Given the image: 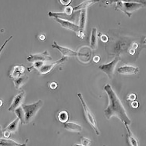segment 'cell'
I'll use <instances>...</instances> for the list:
<instances>
[{
	"instance_id": "1",
	"label": "cell",
	"mask_w": 146,
	"mask_h": 146,
	"mask_svg": "<svg viewBox=\"0 0 146 146\" xmlns=\"http://www.w3.org/2000/svg\"><path fill=\"white\" fill-rule=\"evenodd\" d=\"M104 89L108 99V106L104 111L106 118L109 120L113 117H115L124 125H130L131 120L127 115L122 103L111 85L109 84L106 85Z\"/></svg>"
},
{
	"instance_id": "2",
	"label": "cell",
	"mask_w": 146,
	"mask_h": 146,
	"mask_svg": "<svg viewBox=\"0 0 146 146\" xmlns=\"http://www.w3.org/2000/svg\"><path fill=\"white\" fill-rule=\"evenodd\" d=\"M115 3V10L122 11L129 18L134 12L146 6V1H117Z\"/></svg>"
},
{
	"instance_id": "3",
	"label": "cell",
	"mask_w": 146,
	"mask_h": 146,
	"mask_svg": "<svg viewBox=\"0 0 146 146\" xmlns=\"http://www.w3.org/2000/svg\"><path fill=\"white\" fill-rule=\"evenodd\" d=\"M43 105V101L40 100L31 104L22 105L25 115L26 124L30 123L33 120Z\"/></svg>"
},
{
	"instance_id": "4",
	"label": "cell",
	"mask_w": 146,
	"mask_h": 146,
	"mask_svg": "<svg viewBox=\"0 0 146 146\" xmlns=\"http://www.w3.org/2000/svg\"><path fill=\"white\" fill-rule=\"evenodd\" d=\"M77 96L82 104L84 115L88 123L93 129L96 135L97 136L100 135V132L97 126L95 118L85 102L82 94L78 93Z\"/></svg>"
},
{
	"instance_id": "5",
	"label": "cell",
	"mask_w": 146,
	"mask_h": 146,
	"mask_svg": "<svg viewBox=\"0 0 146 146\" xmlns=\"http://www.w3.org/2000/svg\"><path fill=\"white\" fill-rule=\"evenodd\" d=\"M120 60V56H117L111 62L100 66L99 68L106 74L109 79H111L116 67Z\"/></svg>"
},
{
	"instance_id": "6",
	"label": "cell",
	"mask_w": 146,
	"mask_h": 146,
	"mask_svg": "<svg viewBox=\"0 0 146 146\" xmlns=\"http://www.w3.org/2000/svg\"><path fill=\"white\" fill-rule=\"evenodd\" d=\"M26 96L25 91L22 90L20 91L14 97L8 108L11 112H14L16 109L21 106L25 101Z\"/></svg>"
},
{
	"instance_id": "7",
	"label": "cell",
	"mask_w": 146,
	"mask_h": 146,
	"mask_svg": "<svg viewBox=\"0 0 146 146\" xmlns=\"http://www.w3.org/2000/svg\"><path fill=\"white\" fill-rule=\"evenodd\" d=\"M28 61L33 64L38 62H48L52 60V58L47 50L39 54H31L27 58Z\"/></svg>"
},
{
	"instance_id": "8",
	"label": "cell",
	"mask_w": 146,
	"mask_h": 146,
	"mask_svg": "<svg viewBox=\"0 0 146 146\" xmlns=\"http://www.w3.org/2000/svg\"><path fill=\"white\" fill-rule=\"evenodd\" d=\"M66 57L62 58L52 62H45L38 71L40 74L42 75L46 74L50 72L57 66L62 64L65 61Z\"/></svg>"
},
{
	"instance_id": "9",
	"label": "cell",
	"mask_w": 146,
	"mask_h": 146,
	"mask_svg": "<svg viewBox=\"0 0 146 146\" xmlns=\"http://www.w3.org/2000/svg\"><path fill=\"white\" fill-rule=\"evenodd\" d=\"M52 48L58 50L62 55V57H67L78 56V52L73 50L70 48L59 45L55 41L52 45Z\"/></svg>"
},
{
	"instance_id": "10",
	"label": "cell",
	"mask_w": 146,
	"mask_h": 146,
	"mask_svg": "<svg viewBox=\"0 0 146 146\" xmlns=\"http://www.w3.org/2000/svg\"><path fill=\"white\" fill-rule=\"evenodd\" d=\"M54 19L58 23L64 28L70 30L77 33L79 30L78 25L68 20H63L58 18Z\"/></svg>"
},
{
	"instance_id": "11",
	"label": "cell",
	"mask_w": 146,
	"mask_h": 146,
	"mask_svg": "<svg viewBox=\"0 0 146 146\" xmlns=\"http://www.w3.org/2000/svg\"><path fill=\"white\" fill-rule=\"evenodd\" d=\"M25 68L22 65L15 66L11 70L9 77L13 80L17 79L25 74Z\"/></svg>"
},
{
	"instance_id": "12",
	"label": "cell",
	"mask_w": 146,
	"mask_h": 146,
	"mask_svg": "<svg viewBox=\"0 0 146 146\" xmlns=\"http://www.w3.org/2000/svg\"><path fill=\"white\" fill-rule=\"evenodd\" d=\"M119 74L124 75H136L139 72L138 68L131 66H125L119 68L117 70Z\"/></svg>"
},
{
	"instance_id": "13",
	"label": "cell",
	"mask_w": 146,
	"mask_h": 146,
	"mask_svg": "<svg viewBox=\"0 0 146 146\" xmlns=\"http://www.w3.org/2000/svg\"><path fill=\"white\" fill-rule=\"evenodd\" d=\"M87 9L81 10L78 25L79 30L78 31L84 33L87 23Z\"/></svg>"
},
{
	"instance_id": "14",
	"label": "cell",
	"mask_w": 146,
	"mask_h": 146,
	"mask_svg": "<svg viewBox=\"0 0 146 146\" xmlns=\"http://www.w3.org/2000/svg\"><path fill=\"white\" fill-rule=\"evenodd\" d=\"M28 142V139H27L25 143L21 144L13 139L1 138L0 139V146H27Z\"/></svg>"
},
{
	"instance_id": "15",
	"label": "cell",
	"mask_w": 146,
	"mask_h": 146,
	"mask_svg": "<svg viewBox=\"0 0 146 146\" xmlns=\"http://www.w3.org/2000/svg\"><path fill=\"white\" fill-rule=\"evenodd\" d=\"M90 45L92 50H96L98 47V34L96 28H93L91 31Z\"/></svg>"
},
{
	"instance_id": "16",
	"label": "cell",
	"mask_w": 146,
	"mask_h": 146,
	"mask_svg": "<svg viewBox=\"0 0 146 146\" xmlns=\"http://www.w3.org/2000/svg\"><path fill=\"white\" fill-rule=\"evenodd\" d=\"M64 125V128L70 132L79 133L81 132L83 129L81 125L74 122H68Z\"/></svg>"
},
{
	"instance_id": "17",
	"label": "cell",
	"mask_w": 146,
	"mask_h": 146,
	"mask_svg": "<svg viewBox=\"0 0 146 146\" xmlns=\"http://www.w3.org/2000/svg\"><path fill=\"white\" fill-rule=\"evenodd\" d=\"M29 77L24 74L20 77L13 80V83L15 89L17 90L20 89L29 80Z\"/></svg>"
},
{
	"instance_id": "18",
	"label": "cell",
	"mask_w": 146,
	"mask_h": 146,
	"mask_svg": "<svg viewBox=\"0 0 146 146\" xmlns=\"http://www.w3.org/2000/svg\"><path fill=\"white\" fill-rule=\"evenodd\" d=\"M127 132L128 141L131 146H139L137 140L133 135L132 132L128 125H124Z\"/></svg>"
},
{
	"instance_id": "19",
	"label": "cell",
	"mask_w": 146,
	"mask_h": 146,
	"mask_svg": "<svg viewBox=\"0 0 146 146\" xmlns=\"http://www.w3.org/2000/svg\"><path fill=\"white\" fill-rule=\"evenodd\" d=\"M20 121L17 117L12 121L4 129L7 130L11 133H15L18 131Z\"/></svg>"
},
{
	"instance_id": "20",
	"label": "cell",
	"mask_w": 146,
	"mask_h": 146,
	"mask_svg": "<svg viewBox=\"0 0 146 146\" xmlns=\"http://www.w3.org/2000/svg\"><path fill=\"white\" fill-rule=\"evenodd\" d=\"M99 1H84L78 5L74 7V11L81 10L84 9H87L88 7L99 2Z\"/></svg>"
},
{
	"instance_id": "21",
	"label": "cell",
	"mask_w": 146,
	"mask_h": 146,
	"mask_svg": "<svg viewBox=\"0 0 146 146\" xmlns=\"http://www.w3.org/2000/svg\"><path fill=\"white\" fill-rule=\"evenodd\" d=\"M57 118L60 123L64 124L68 122L70 119L69 113L66 110H62L58 114Z\"/></svg>"
},
{
	"instance_id": "22",
	"label": "cell",
	"mask_w": 146,
	"mask_h": 146,
	"mask_svg": "<svg viewBox=\"0 0 146 146\" xmlns=\"http://www.w3.org/2000/svg\"><path fill=\"white\" fill-rule=\"evenodd\" d=\"M14 112L20 120V123L22 125H25V113L22 106L16 110Z\"/></svg>"
},
{
	"instance_id": "23",
	"label": "cell",
	"mask_w": 146,
	"mask_h": 146,
	"mask_svg": "<svg viewBox=\"0 0 146 146\" xmlns=\"http://www.w3.org/2000/svg\"><path fill=\"white\" fill-rule=\"evenodd\" d=\"M74 11V7L69 6L66 7L64 12L68 16L71 18V16Z\"/></svg>"
},
{
	"instance_id": "24",
	"label": "cell",
	"mask_w": 146,
	"mask_h": 146,
	"mask_svg": "<svg viewBox=\"0 0 146 146\" xmlns=\"http://www.w3.org/2000/svg\"><path fill=\"white\" fill-rule=\"evenodd\" d=\"M81 145L84 146H90L92 143L91 140L87 137H82L81 139Z\"/></svg>"
},
{
	"instance_id": "25",
	"label": "cell",
	"mask_w": 146,
	"mask_h": 146,
	"mask_svg": "<svg viewBox=\"0 0 146 146\" xmlns=\"http://www.w3.org/2000/svg\"><path fill=\"white\" fill-rule=\"evenodd\" d=\"M2 132L4 138L9 139L11 137L12 133L7 130L4 129Z\"/></svg>"
},
{
	"instance_id": "26",
	"label": "cell",
	"mask_w": 146,
	"mask_h": 146,
	"mask_svg": "<svg viewBox=\"0 0 146 146\" xmlns=\"http://www.w3.org/2000/svg\"><path fill=\"white\" fill-rule=\"evenodd\" d=\"M137 99V96L135 94L132 93L130 94L128 96V100L132 102L135 101Z\"/></svg>"
},
{
	"instance_id": "27",
	"label": "cell",
	"mask_w": 146,
	"mask_h": 146,
	"mask_svg": "<svg viewBox=\"0 0 146 146\" xmlns=\"http://www.w3.org/2000/svg\"><path fill=\"white\" fill-rule=\"evenodd\" d=\"M59 2L63 5L66 7L69 6V5L72 2L71 0H68V1H62V0H60L59 1Z\"/></svg>"
},
{
	"instance_id": "28",
	"label": "cell",
	"mask_w": 146,
	"mask_h": 146,
	"mask_svg": "<svg viewBox=\"0 0 146 146\" xmlns=\"http://www.w3.org/2000/svg\"><path fill=\"white\" fill-rule=\"evenodd\" d=\"M101 39L103 42L106 43L109 40V38L106 35L103 34L101 36Z\"/></svg>"
},
{
	"instance_id": "29",
	"label": "cell",
	"mask_w": 146,
	"mask_h": 146,
	"mask_svg": "<svg viewBox=\"0 0 146 146\" xmlns=\"http://www.w3.org/2000/svg\"><path fill=\"white\" fill-rule=\"evenodd\" d=\"M131 106L134 109H137L139 106V103L137 101H134L132 102L131 103Z\"/></svg>"
},
{
	"instance_id": "30",
	"label": "cell",
	"mask_w": 146,
	"mask_h": 146,
	"mask_svg": "<svg viewBox=\"0 0 146 146\" xmlns=\"http://www.w3.org/2000/svg\"><path fill=\"white\" fill-rule=\"evenodd\" d=\"M50 88L52 89H56L58 88V84L55 82H53L50 85Z\"/></svg>"
},
{
	"instance_id": "31",
	"label": "cell",
	"mask_w": 146,
	"mask_h": 146,
	"mask_svg": "<svg viewBox=\"0 0 146 146\" xmlns=\"http://www.w3.org/2000/svg\"><path fill=\"white\" fill-rule=\"evenodd\" d=\"M13 38V36H10V37L3 44V45H2V47L1 48V51L3 50V48L5 47V45H6V44H7V43L12 38Z\"/></svg>"
},
{
	"instance_id": "32",
	"label": "cell",
	"mask_w": 146,
	"mask_h": 146,
	"mask_svg": "<svg viewBox=\"0 0 146 146\" xmlns=\"http://www.w3.org/2000/svg\"><path fill=\"white\" fill-rule=\"evenodd\" d=\"M100 57L98 56H96L93 58L94 61L96 63L99 62L100 61Z\"/></svg>"
},
{
	"instance_id": "33",
	"label": "cell",
	"mask_w": 146,
	"mask_h": 146,
	"mask_svg": "<svg viewBox=\"0 0 146 146\" xmlns=\"http://www.w3.org/2000/svg\"><path fill=\"white\" fill-rule=\"evenodd\" d=\"M135 50H133L131 49L129 51V54L131 55H133L135 54Z\"/></svg>"
},
{
	"instance_id": "34",
	"label": "cell",
	"mask_w": 146,
	"mask_h": 146,
	"mask_svg": "<svg viewBox=\"0 0 146 146\" xmlns=\"http://www.w3.org/2000/svg\"><path fill=\"white\" fill-rule=\"evenodd\" d=\"M72 146H84L81 144H75L73 145Z\"/></svg>"
},
{
	"instance_id": "35",
	"label": "cell",
	"mask_w": 146,
	"mask_h": 146,
	"mask_svg": "<svg viewBox=\"0 0 146 146\" xmlns=\"http://www.w3.org/2000/svg\"><path fill=\"white\" fill-rule=\"evenodd\" d=\"M143 43L145 45H146V37L144 40Z\"/></svg>"
},
{
	"instance_id": "36",
	"label": "cell",
	"mask_w": 146,
	"mask_h": 146,
	"mask_svg": "<svg viewBox=\"0 0 146 146\" xmlns=\"http://www.w3.org/2000/svg\"></svg>"
}]
</instances>
